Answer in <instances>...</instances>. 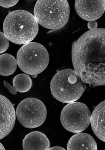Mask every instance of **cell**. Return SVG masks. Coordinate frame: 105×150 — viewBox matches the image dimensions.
I'll return each instance as SVG.
<instances>
[{"label": "cell", "mask_w": 105, "mask_h": 150, "mask_svg": "<svg viewBox=\"0 0 105 150\" xmlns=\"http://www.w3.org/2000/svg\"><path fill=\"white\" fill-rule=\"evenodd\" d=\"M91 124L95 135L105 142V100L94 109L91 115Z\"/></svg>", "instance_id": "30bf717a"}, {"label": "cell", "mask_w": 105, "mask_h": 150, "mask_svg": "<svg viewBox=\"0 0 105 150\" xmlns=\"http://www.w3.org/2000/svg\"><path fill=\"white\" fill-rule=\"evenodd\" d=\"M47 115L45 105L37 98H25L17 107V119L23 127L29 129L41 126L45 121Z\"/></svg>", "instance_id": "8992f818"}, {"label": "cell", "mask_w": 105, "mask_h": 150, "mask_svg": "<svg viewBox=\"0 0 105 150\" xmlns=\"http://www.w3.org/2000/svg\"><path fill=\"white\" fill-rule=\"evenodd\" d=\"M39 30V25L33 15L23 10L9 13L3 23L4 34L13 43L25 45L35 38Z\"/></svg>", "instance_id": "7a4b0ae2"}, {"label": "cell", "mask_w": 105, "mask_h": 150, "mask_svg": "<svg viewBox=\"0 0 105 150\" xmlns=\"http://www.w3.org/2000/svg\"><path fill=\"white\" fill-rule=\"evenodd\" d=\"M66 0H38L34 7V16L38 24L52 31L61 29L67 24L70 15Z\"/></svg>", "instance_id": "277c9868"}, {"label": "cell", "mask_w": 105, "mask_h": 150, "mask_svg": "<svg viewBox=\"0 0 105 150\" xmlns=\"http://www.w3.org/2000/svg\"><path fill=\"white\" fill-rule=\"evenodd\" d=\"M4 84L10 93L16 95L17 92L25 93L28 91L32 86V81L28 75L25 74H20L15 76L13 81V85L5 81Z\"/></svg>", "instance_id": "4fadbf2b"}, {"label": "cell", "mask_w": 105, "mask_h": 150, "mask_svg": "<svg viewBox=\"0 0 105 150\" xmlns=\"http://www.w3.org/2000/svg\"><path fill=\"white\" fill-rule=\"evenodd\" d=\"M1 59L0 74L3 76H8L13 74L17 68V60L11 55L8 54H2Z\"/></svg>", "instance_id": "5bb4252c"}, {"label": "cell", "mask_w": 105, "mask_h": 150, "mask_svg": "<svg viewBox=\"0 0 105 150\" xmlns=\"http://www.w3.org/2000/svg\"><path fill=\"white\" fill-rule=\"evenodd\" d=\"M0 149L2 150H5V147H4L3 144L1 143V146H0Z\"/></svg>", "instance_id": "d6986e66"}, {"label": "cell", "mask_w": 105, "mask_h": 150, "mask_svg": "<svg viewBox=\"0 0 105 150\" xmlns=\"http://www.w3.org/2000/svg\"><path fill=\"white\" fill-rule=\"evenodd\" d=\"M97 23L95 21H89L87 24L88 27L90 30L97 29Z\"/></svg>", "instance_id": "e0dca14e"}, {"label": "cell", "mask_w": 105, "mask_h": 150, "mask_svg": "<svg viewBox=\"0 0 105 150\" xmlns=\"http://www.w3.org/2000/svg\"><path fill=\"white\" fill-rule=\"evenodd\" d=\"M75 8L77 13L83 20L95 21L104 14L105 11V1H76Z\"/></svg>", "instance_id": "ba28073f"}, {"label": "cell", "mask_w": 105, "mask_h": 150, "mask_svg": "<svg viewBox=\"0 0 105 150\" xmlns=\"http://www.w3.org/2000/svg\"><path fill=\"white\" fill-rule=\"evenodd\" d=\"M68 150H97V143L93 137L85 133H77L68 141L67 145Z\"/></svg>", "instance_id": "7c38bea8"}, {"label": "cell", "mask_w": 105, "mask_h": 150, "mask_svg": "<svg viewBox=\"0 0 105 150\" xmlns=\"http://www.w3.org/2000/svg\"><path fill=\"white\" fill-rule=\"evenodd\" d=\"M18 1H1L0 5L2 7L8 8L16 5Z\"/></svg>", "instance_id": "2e32d148"}, {"label": "cell", "mask_w": 105, "mask_h": 150, "mask_svg": "<svg viewBox=\"0 0 105 150\" xmlns=\"http://www.w3.org/2000/svg\"><path fill=\"white\" fill-rule=\"evenodd\" d=\"M49 150H65L63 148L59 146H54L48 149Z\"/></svg>", "instance_id": "ac0fdd59"}, {"label": "cell", "mask_w": 105, "mask_h": 150, "mask_svg": "<svg viewBox=\"0 0 105 150\" xmlns=\"http://www.w3.org/2000/svg\"><path fill=\"white\" fill-rule=\"evenodd\" d=\"M50 143L48 137L42 132L34 131L27 134L23 139V150H48Z\"/></svg>", "instance_id": "8fae6325"}, {"label": "cell", "mask_w": 105, "mask_h": 150, "mask_svg": "<svg viewBox=\"0 0 105 150\" xmlns=\"http://www.w3.org/2000/svg\"><path fill=\"white\" fill-rule=\"evenodd\" d=\"M49 60V53L46 48L36 42L23 45L17 54V63L20 69L34 78L46 69Z\"/></svg>", "instance_id": "5b68a950"}, {"label": "cell", "mask_w": 105, "mask_h": 150, "mask_svg": "<svg viewBox=\"0 0 105 150\" xmlns=\"http://www.w3.org/2000/svg\"><path fill=\"white\" fill-rule=\"evenodd\" d=\"M4 33L1 32V53H3L8 50L9 46V41Z\"/></svg>", "instance_id": "9a60e30c"}, {"label": "cell", "mask_w": 105, "mask_h": 150, "mask_svg": "<svg viewBox=\"0 0 105 150\" xmlns=\"http://www.w3.org/2000/svg\"><path fill=\"white\" fill-rule=\"evenodd\" d=\"M1 136L5 138L9 134L16 123V112L13 105L5 96L1 95Z\"/></svg>", "instance_id": "9c48e42d"}, {"label": "cell", "mask_w": 105, "mask_h": 150, "mask_svg": "<svg viewBox=\"0 0 105 150\" xmlns=\"http://www.w3.org/2000/svg\"><path fill=\"white\" fill-rule=\"evenodd\" d=\"M74 70L85 83L105 86V29L89 30L73 43Z\"/></svg>", "instance_id": "6da1fadb"}, {"label": "cell", "mask_w": 105, "mask_h": 150, "mask_svg": "<svg viewBox=\"0 0 105 150\" xmlns=\"http://www.w3.org/2000/svg\"><path fill=\"white\" fill-rule=\"evenodd\" d=\"M86 87L85 83L75 71L70 69L57 72L50 83L53 97L63 103L77 101L83 95Z\"/></svg>", "instance_id": "3957f363"}, {"label": "cell", "mask_w": 105, "mask_h": 150, "mask_svg": "<svg viewBox=\"0 0 105 150\" xmlns=\"http://www.w3.org/2000/svg\"><path fill=\"white\" fill-rule=\"evenodd\" d=\"M91 115L89 108L83 103H68L61 111L60 120L63 127L73 133L82 132L91 123Z\"/></svg>", "instance_id": "52a82bcc"}]
</instances>
